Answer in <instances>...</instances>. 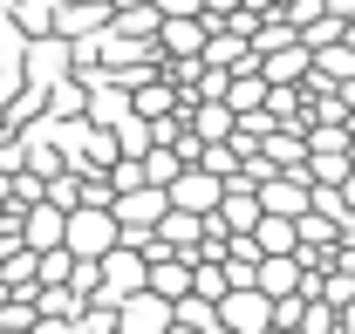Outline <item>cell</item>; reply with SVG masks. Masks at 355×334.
Here are the masks:
<instances>
[{
    "instance_id": "6da1fadb",
    "label": "cell",
    "mask_w": 355,
    "mask_h": 334,
    "mask_svg": "<svg viewBox=\"0 0 355 334\" xmlns=\"http://www.w3.org/2000/svg\"><path fill=\"white\" fill-rule=\"evenodd\" d=\"M62 246L96 259L103 246H116V211L110 205H69V225H62Z\"/></svg>"
},
{
    "instance_id": "7c38bea8",
    "label": "cell",
    "mask_w": 355,
    "mask_h": 334,
    "mask_svg": "<svg viewBox=\"0 0 355 334\" xmlns=\"http://www.w3.org/2000/svg\"><path fill=\"white\" fill-rule=\"evenodd\" d=\"M123 109H130V96H123L116 82H103V96H96V109H89V123H103V130H110L116 116H123Z\"/></svg>"
},
{
    "instance_id": "ba28073f",
    "label": "cell",
    "mask_w": 355,
    "mask_h": 334,
    "mask_svg": "<svg viewBox=\"0 0 355 334\" xmlns=\"http://www.w3.org/2000/svg\"><path fill=\"white\" fill-rule=\"evenodd\" d=\"M253 246H260V252H294L301 232H294L287 211H260V218H253Z\"/></svg>"
},
{
    "instance_id": "5bb4252c",
    "label": "cell",
    "mask_w": 355,
    "mask_h": 334,
    "mask_svg": "<svg viewBox=\"0 0 355 334\" xmlns=\"http://www.w3.org/2000/svg\"><path fill=\"white\" fill-rule=\"evenodd\" d=\"M314 293L342 307V300H355V273H328V280H314Z\"/></svg>"
},
{
    "instance_id": "8992f818",
    "label": "cell",
    "mask_w": 355,
    "mask_h": 334,
    "mask_svg": "<svg viewBox=\"0 0 355 334\" xmlns=\"http://www.w3.org/2000/svg\"><path fill=\"white\" fill-rule=\"evenodd\" d=\"M69 42H83V35H96V28H110V0H55V14H48Z\"/></svg>"
},
{
    "instance_id": "2e32d148",
    "label": "cell",
    "mask_w": 355,
    "mask_h": 334,
    "mask_svg": "<svg viewBox=\"0 0 355 334\" xmlns=\"http://www.w3.org/2000/svg\"><path fill=\"white\" fill-rule=\"evenodd\" d=\"M349 170H355V130H349Z\"/></svg>"
},
{
    "instance_id": "4fadbf2b",
    "label": "cell",
    "mask_w": 355,
    "mask_h": 334,
    "mask_svg": "<svg viewBox=\"0 0 355 334\" xmlns=\"http://www.w3.org/2000/svg\"><path fill=\"white\" fill-rule=\"evenodd\" d=\"M301 307L308 293H273V328H301Z\"/></svg>"
},
{
    "instance_id": "9c48e42d",
    "label": "cell",
    "mask_w": 355,
    "mask_h": 334,
    "mask_svg": "<svg viewBox=\"0 0 355 334\" xmlns=\"http://www.w3.org/2000/svg\"><path fill=\"white\" fill-rule=\"evenodd\" d=\"M110 137H116V157H144V150H150V116L123 109V116L110 123Z\"/></svg>"
},
{
    "instance_id": "e0dca14e",
    "label": "cell",
    "mask_w": 355,
    "mask_h": 334,
    "mask_svg": "<svg viewBox=\"0 0 355 334\" xmlns=\"http://www.w3.org/2000/svg\"><path fill=\"white\" fill-rule=\"evenodd\" d=\"M0 198H7V170H0Z\"/></svg>"
},
{
    "instance_id": "277c9868",
    "label": "cell",
    "mask_w": 355,
    "mask_h": 334,
    "mask_svg": "<svg viewBox=\"0 0 355 334\" xmlns=\"http://www.w3.org/2000/svg\"><path fill=\"white\" fill-rule=\"evenodd\" d=\"M219 191H225V177H212L205 164H184L171 184H164V198L184 205V211H212V205H219Z\"/></svg>"
},
{
    "instance_id": "7a4b0ae2",
    "label": "cell",
    "mask_w": 355,
    "mask_h": 334,
    "mask_svg": "<svg viewBox=\"0 0 355 334\" xmlns=\"http://www.w3.org/2000/svg\"><path fill=\"white\" fill-rule=\"evenodd\" d=\"M212 307H219V328L225 334H260V328H273V300H266L260 287H225Z\"/></svg>"
},
{
    "instance_id": "9a60e30c",
    "label": "cell",
    "mask_w": 355,
    "mask_h": 334,
    "mask_svg": "<svg viewBox=\"0 0 355 334\" xmlns=\"http://www.w3.org/2000/svg\"><path fill=\"white\" fill-rule=\"evenodd\" d=\"M157 14H198V0H150Z\"/></svg>"
},
{
    "instance_id": "5b68a950",
    "label": "cell",
    "mask_w": 355,
    "mask_h": 334,
    "mask_svg": "<svg viewBox=\"0 0 355 334\" xmlns=\"http://www.w3.org/2000/svg\"><path fill=\"white\" fill-rule=\"evenodd\" d=\"M164 184H130V191H116L110 198V211H116V225H157L164 218Z\"/></svg>"
},
{
    "instance_id": "8fae6325",
    "label": "cell",
    "mask_w": 355,
    "mask_h": 334,
    "mask_svg": "<svg viewBox=\"0 0 355 334\" xmlns=\"http://www.w3.org/2000/svg\"><path fill=\"white\" fill-rule=\"evenodd\" d=\"M349 177V150H308V184H342Z\"/></svg>"
},
{
    "instance_id": "52a82bcc",
    "label": "cell",
    "mask_w": 355,
    "mask_h": 334,
    "mask_svg": "<svg viewBox=\"0 0 355 334\" xmlns=\"http://www.w3.org/2000/svg\"><path fill=\"white\" fill-rule=\"evenodd\" d=\"M171 328H184V334H212L219 328V307H212V300H205V293H178L171 300Z\"/></svg>"
},
{
    "instance_id": "3957f363",
    "label": "cell",
    "mask_w": 355,
    "mask_h": 334,
    "mask_svg": "<svg viewBox=\"0 0 355 334\" xmlns=\"http://www.w3.org/2000/svg\"><path fill=\"white\" fill-rule=\"evenodd\" d=\"M116 328H123V334H164V328H171V300L150 293V287L123 293V300H116Z\"/></svg>"
},
{
    "instance_id": "30bf717a",
    "label": "cell",
    "mask_w": 355,
    "mask_h": 334,
    "mask_svg": "<svg viewBox=\"0 0 355 334\" xmlns=\"http://www.w3.org/2000/svg\"><path fill=\"white\" fill-rule=\"evenodd\" d=\"M137 170H144V184H171L178 170H184V157H178L171 143H150V150L137 157Z\"/></svg>"
}]
</instances>
